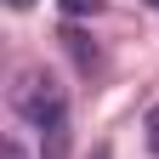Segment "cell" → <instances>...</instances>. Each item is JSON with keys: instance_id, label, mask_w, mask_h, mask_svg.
<instances>
[{"instance_id": "1", "label": "cell", "mask_w": 159, "mask_h": 159, "mask_svg": "<svg viewBox=\"0 0 159 159\" xmlns=\"http://www.w3.org/2000/svg\"><path fill=\"white\" fill-rule=\"evenodd\" d=\"M11 114L57 136V131H63V114H68V102H63V85H57L46 68H23V74L11 80Z\"/></svg>"}, {"instance_id": "2", "label": "cell", "mask_w": 159, "mask_h": 159, "mask_svg": "<svg viewBox=\"0 0 159 159\" xmlns=\"http://www.w3.org/2000/svg\"><path fill=\"white\" fill-rule=\"evenodd\" d=\"M63 11H68V17H97L102 0H63Z\"/></svg>"}, {"instance_id": "3", "label": "cell", "mask_w": 159, "mask_h": 159, "mask_svg": "<svg viewBox=\"0 0 159 159\" xmlns=\"http://www.w3.org/2000/svg\"><path fill=\"white\" fill-rule=\"evenodd\" d=\"M148 148L159 153V108H148Z\"/></svg>"}, {"instance_id": "4", "label": "cell", "mask_w": 159, "mask_h": 159, "mask_svg": "<svg viewBox=\"0 0 159 159\" xmlns=\"http://www.w3.org/2000/svg\"><path fill=\"white\" fill-rule=\"evenodd\" d=\"M0 159H29V153L17 148V142H6V148H0Z\"/></svg>"}, {"instance_id": "5", "label": "cell", "mask_w": 159, "mask_h": 159, "mask_svg": "<svg viewBox=\"0 0 159 159\" xmlns=\"http://www.w3.org/2000/svg\"><path fill=\"white\" fill-rule=\"evenodd\" d=\"M6 6H11V11H29V6H34V0H6Z\"/></svg>"}, {"instance_id": "6", "label": "cell", "mask_w": 159, "mask_h": 159, "mask_svg": "<svg viewBox=\"0 0 159 159\" xmlns=\"http://www.w3.org/2000/svg\"><path fill=\"white\" fill-rule=\"evenodd\" d=\"M97 159H108V148H102V153H97Z\"/></svg>"}]
</instances>
